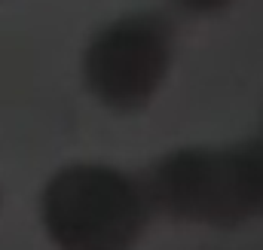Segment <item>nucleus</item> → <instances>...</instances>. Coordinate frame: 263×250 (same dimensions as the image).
I'll use <instances>...</instances> for the list:
<instances>
[{
  "instance_id": "7ed1b4c3",
  "label": "nucleus",
  "mask_w": 263,
  "mask_h": 250,
  "mask_svg": "<svg viewBox=\"0 0 263 250\" xmlns=\"http://www.w3.org/2000/svg\"><path fill=\"white\" fill-rule=\"evenodd\" d=\"M172 64V28L159 15H126L101 28L86 49L92 95L114 110L144 107Z\"/></svg>"
},
{
  "instance_id": "f257e3e1",
  "label": "nucleus",
  "mask_w": 263,
  "mask_h": 250,
  "mask_svg": "<svg viewBox=\"0 0 263 250\" xmlns=\"http://www.w3.org/2000/svg\"><path fill=\"white\" fill-rule=\"evenodd\" d=\"M150 211L172 220L239 226L263 217V140L230 150H178L141 183Z\"/></svg>"
},
{
  "instance_id": "20e7f679",
  "label": "nucleus",
  "mask_w": 263,
  "mask_h": 250,
  "mask_svg": "<svg viewBox=\"0 0 263 250\" xmlns=\"http://www.w3.org/2000/svg\"><path fill=\"white\" fill-rule=\"evenodd\" d=\"M178 6H184L187 12H217L223 6H230L233 0H175Z\"/></svg>"
},
{
  "instance_id": "f03ea898",
  "label": "nucleus",
  "mask_w": 263,
  "mask_h": 250,
  "mask_svg": "<svg viewBox=\"0 0 263 250\" xmlns=\"http://www.w3.org/2000/svg\"><path fill=\"white\" fill-rule=\"evenodd\" d=\"M40 217L62 250H129L150 204L138 180L107 165H67L43 189Z\"/></svg>"
}]
</instances>
